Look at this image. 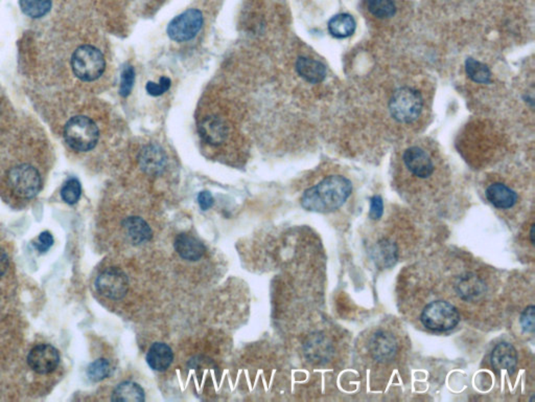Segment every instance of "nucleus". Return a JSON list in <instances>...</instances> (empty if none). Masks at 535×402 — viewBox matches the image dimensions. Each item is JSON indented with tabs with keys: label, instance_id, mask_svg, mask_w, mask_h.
Wrapping results in <instances>:
<instances>
[{
	"label": "nucleus",
	"instance_id": "obj_8",
	"mask_svg": "<svg viewBox=\"0 0 535 402\" xmlns=\"http://www.w3.org/2000/svg\"><path fill=\"white\" fill-rule=\"evenodd\" d=\"M203 14L196 8H189L178 15L167 26V34L176 42H185L195 38L202 28Z\"/></svg>",
	"mask_w": 535,
	"mask_h": 402
},
{
	"label": "nucleus",
	"instance_id": "obj_36",
	"mask_svg": "<svg viewBox=\"0 0 535 402\" xmlns=\"http://www.w3.org/2000/svg\"><path fill=\"white\" fill-rule=\"evenodd\" d=\"M10 260L6 251L0 250V277H4L8 272Z\"/></svg>",
	"mask_w": 535,
	"mask_h": 402
},
{
	"label": "nucleus",
	"instance_id": "obj_5",
	"mask_svg": "<svg viewBox=\"0 0 535 402\" xmlns=\"http://www.w3.org/2000/svg\"><path fill=\"white\" fill-rule=\"evenodd\" d=\"M421 321L427 329L435 332L451 331L460 322V314L455 306L445 301L428 304L421 312Z\"/></svg>",
	"mask_w": 535,
	"mask_h": 402
},
{
	"label": "nucleus",
	"instance_id": "obj_32",
	"mask_svg": "<svg viewBox=\"0 0 535 402\" xmlns=\"http://www.w3.org/2000/svg\"><path fill=\"white\" fill-rule=\"evenodd\" d=\"M534 306L530 305L524 310L521 314L519 323H521L522 329L526 333H534Z\"/></svg>",
	"mask_w": 535,
	"mask_h": 402
},
{
	"label": "nucleus",
	"instance_id": "obj_10",
	"mask_svg": "<svg viewBox=\"0 0 535 402\" xmlns=\"http://www.w3.org/2000/svg\"><path fill=\"white\" fill-rule=\"evenodd\" d=\"M28 364L38 374H49L58 368L60 353L52 345H37L28 353Z\"/></svg>",
	"mask_w": 535,
	"mask_h": 402
},
{
	"label": "nucleus",
	"instance_id": "obj_20",
	"mask_svg": "<svg viewBox=\"0 0 535 402\" xmlns=\"http://www.w3.org/2000/svg\"><path fill=\"white\" fill-rule=\"evenodd\" d=\"M126 235L133 244H141L152 238V229L141 217H129L124 222Z\"/></svg>",
	"mask_w": 535,
	"mask_h": 402
},
{
	"label": "nucleus",
	"instance_id": "obj_16",
	"mask_svg": "<svg viewBox=\"0 0 535 402\" xmlns=\"http://www.w3.org/2000/svg\"><path fill=\"white\" fill-rule=\"evenodd\" d=\"M141 169L148 174H159L167 167V155L159 146H146L139 154Z\"/></svg>",
	"mask_w": 535,
	"mask_h": 402
},
{
	"label": "nucleus",
	"instance_id": "obj_2",
	"mask_svg": "<svg viewBox=\"0 0 535 402\" xmlns=\"http://www.w3.org/2000/svg\"><path fill=\"white\" fill-rule=\"evenodd\" d=\"M388 107L394 121L403 125H410L421 117L425 100L416 88L405 85L393 91Z\"/></svg>",
	"mask_w": 535,
	"mask_h": 402
},
{
	"label": "nucleus",
	"instance_id": "obj_33",
	"mask_svg": "<svg viewBox=\"0 0 535 402\" xmlns=\"http://www.w3.org/2000/svg\"><path fill=\"white\" fill-rule=\"evenodd\" d=\"M384 214V202L381 196H373L370 200V209H369V217L372 220H380Z\"/></svg>",
	"mask_w": 535,
	"mask_h": 402
},
{
	"label": "nucleus",
	"instance_id": "obj_18",
	"mask_svg": "<svg viewBox=\"0 0 535 402\" xmlns=\"http://www.w3.org/2000/svg\"><path fill=\"white\" fill-rule=\"evenodd\" d=\"M174 360V353L165 343H155L146 354V362L151 369L157 372L167 370Z\"/></svg>",
	"mask_w": 535,
	"mask_h": 402
},
{
	"label": "nucleus",
	"instance_id": "obj_25",
	"mask_svg": "<svg viewBox=\"0 0 535 402\" xmlns=\"http://www.w3.org/2000/svg\"><path fill=\"white\" fill-rule=\"evenodd\" d=\"M369 13L375 18L390 19L396 14V6L393 0H366Z\"/></svg>",
	"mask_w": 535,
	"mask_h": 402
},
{
	"label": "nucleus",
	"instance_id": "obj_13",
	"mask_svg": "<svg viewBox=\"0 0 535 402\" xmlns=\"http://www.w3.org/2000/svg\"><path fill=\"white\" fill-rule=\"evenodd\" d=\"M175 250L182 259L195 262L205 255L206 248L202 241L191 234H179L175 239Z\"/></svg>",
	"mask_w": 535,
	"mask_h": 402
},
{
	"label": "nucleus",
	"instance_id": "obj_19",
	"mask_svg": "<svg viewBox=\"0 0 535 402\" xmlns=\"http://www.w3.org/2000/svg\"><path fill=\"white\" fill-rule=\"evenodd\" d=\"M456 292L465 301H476L486 294V284L476 275L469 274L458 280Z\"/></svg>",
	"mask_w": 535,
	"mask_h": 402
},
{
	"label": "nucleus",
	"instance_id": "obj_3",
	"mask_svg": "<svg viewBox=\"0 0 535 402\" xmlns=\"http://www.w3.org/2000/svg\"><path fill=\"white\" fill-rule=\"evenodd\" d=\"M6 181L10 191L23 200H33L42 189L40 172L28 163H21L11 168Z\"/></svg>",
	"mask_w": 535,
	"mask_h": 402
},
{
	"label": "nucleus",
	"instance_id": "obj_28",
	"mask_svg": "<svg viewBox=\"0 0 535 402\" xmlns=\"http://www.w3.org/2000/svg\"><path fill=\"white\" fill-rule=\"evenodd\" d=\"M82 185L76 178H69L61 189V197L67 205H74L80 200Z\"/></svg>",
	"mask_w": 535,
	"mask_h": 402
},
{
	"label": "nucleus",
	"instance_id": "obj_31",
	"mask_svg": "<svg viewBox=\"0 0 535 402\" xmlns=\"http://www.w3.org/2000/svg\"><path fill=\"white\" fill-rule=\"evenodd\" d=\"M170 87V80L167 76H161L159 83H154L148 81L146 85V93L153 97H159L163 93H167Z\"/></svg>",
	"mask_w": 535,
	"mask_h": 402
},
{
	"label": "nucleus",
	"instance_id": "obj_9",
	"mask_svg": "<svg viewBox=\"0 0 535 402\" xmlns=\"http://www.w3.org/2000/svg\"><path fill=\"white\" fill-rule=\"evenodd\" d=\"M129 279L122 270L108 268L95 280V289L100 296L111 301L122 300L129 290Z\"/></svg>",
	"mask_w": 535,
	"mask_h": 402
},
{
	"label": "nucleus",
	"instance_id": "obj_22",
	"mask_svg": "<svg viewBox=\"0 0 535 402\" xmlns=\"http://www.w3.org/2000/svg\"><path fill=\"white\" fill-rule=\"evenodd\" d=\"M357 23L349 14H338L329 21V30L331 36L338 39L348 38L355 33Z\"/></svg>",
	"mask_w": 535,
	"mask_h": 402
},
{
	"label": "nucleus",
	"instance_id": "obj_4",
	"mask_svg": "<svg viewBox=\"0 0 535 402\" xmlns=\"http://www.w3.org/2000/svg\"><path fill=\"white\" fill-rule=\"evenodd\" d=\"M67 145L78 152H87L97 146L100 131L97 124L87 117H71L64 128Z\"/></svg>",
	"mask_w": 535,
	"mask_h": 402
},
{
	"label": "nucleus",
	"instance_id": "obj_6",
	"mask_svg": "<svg viewBox=\"0 0 535 402\" xmlns=\"http://www.w3.org/2000/svg\"><path fill=\"white\" fill-rule=\"evenodd\" d=\"M71 67L74 75L85 82L98 80L106 69L104 56L97 47L82 45L74 52Z\"/></svg>",
	"mask_w": 535,
	"mask_h": 402
},
{
	"label": "nucleus",
	"instance_id": "obj_37",
	"mask_svg": "<svg viewBox=\"0 0 535 402\" xmlns=\"http://www.w3.org/2000/svg\"><path fill=\"white\" fill-rule=\"evenodd\" d=\"M534 224H532L531 226V231H530V239H531V244L534 246Z\"/></svg>",
	"mask_w": 535,
	"mask_h": 402
},
{
	"label": "nucleus",
	"instance_id": "obj_24",
	"mask_svg": "<svg viewBox=\"0 0 535 402\" xmlns=\"http://www.w3.org/2000/svg\"><path fill=\"white\" fill-rule=\"evenodd\" d=\"M465 71H466L467 76L477 84H489V83H491L493 74H491L490 69L476 59H466Z\"/></svg>",
	"mask_w": 535,
	"mask_h": 402
},
{
	"label": "nucleus",
	"instance_id": "obj_29",
	"mask_svg": "<svg viewBox=\"0 0 535 402\" xmlns=\"http://www.w3.org/2000/svg\"><path fill=\"white\" fill-rule=\"evenodd\" d=\"M333 349H331V344L327 342V340L323 338H316L313 342L310 344V349L307 353H310L311 357L317 362L320 360H327L329 356L331 355Z\"/></svg>",
	"mask_w": 535,
	"mask_h": 402
},
{
	"label": "nucleus",
	"instance_id": "obj_14",
	"mask_svg": "<svg viewBox=\"0 0 535 402\" xmlns=\"http://www.w3.org/2000/svg\"><path fill=\"white\" fill-rule=\"evenodd\" d=\"M517 352L510 343L498 344L490 356L491 366L495 371H507L510 374L517 368Z\"/></svg>",
	"mask_w": 535,
	"mask_h": 402
},
{
	"label": "nucleus",
	"instance_id": "obj_27",
	"mask_svg": "<svg viewBox=\"0 0 535 402\" xmlns=\"http://www.w3.org/2000/svg\"><path fill=\"white\" fill-rule=\"evenodd\" d=\"M111 372H112V367H111L110 362L105 360V358L95 360L87 368V377L93 382L106 379V378L110 377Z\"/></svg>",
	"mask_w": 535,
	"mask_h": 402
},
{
	"label": "nucleus",
	"instance_id": "obj_34",
	"mask_svg": "<svg viewBox=\"0 0 535 402\" xmlns=\"http://www.w3.org/2000/svg\"><path fill=\"white\" fill-rule=\"evenodd\" d=\"M54 244V237L49 231H43L39 235L38 239L35 242V248H37L40 253H45L52 248Z\"/></svg>",
	"mask_w": 535,
	"mask_h": 402
},
{
	"label": "nucleus",
	"instance_id": "obj_11",
	"mask_svg": "<svg viewBox=\"0 0 535 402\" xmlns=\"http://www.w3.org/2000/svg\"><path fill=\"white\" fill-rule=\"evenodd\" d=\"M368 348L371 356L375 360L380 362H388L396 355L397 342L390 332L380 330L371 336Z\"/></svg>",
	"mask_w": 535,
	"mask_h": 402
},
{
	"label": "nucleus",
	"instance_id": "obj_15",
	"mask_svg": "<svg viewBox=\"0 0 535 402\" xmlns=\"http://www.w3.org/2000/svg\"><path fill=\"white\" fill-rule=\"evenodd\" d=\"M487 200L499 209H510L517 202V194L505 183H493L487 187Z\"/></svg>",
	"mask_w": 535,
	"mask_h": 402
},
{
	"label": "nucleus",
	"instance_id": "obj_35",
	"mask_svg": "<svg viewBox=\"0 0 535 402\" xmlns=\"http://www.w3.org/2000/svg\"><path fill=\"white\" fill-rule=\"evenodd\" d=\"M213 202H215V200H213V195L208 191L200 192V194L198 195V203L203 211H207V209H211L213 205Z\"/></svg>",
	"mask_w": 535,
	"mask_h": 402
},
{
	"label": "nucleus",
	"instance_id": "obj_7",
	"mask_svg": "<svg viewBox=\"0 0 535 402\" xmlns=\"http://www.w3.org/2000/svg\"><path fill=\"white\" fill-rule=\"evenodd\" d=\"M404 166L411 176L428 179L435 172V161L431 151L421 144H414L404 150L401 155Z\"/></svg>",
	"mask_w": 535,
	"mask_h": 402
},
{
	"label": "nucleus",
	"instance_id": "obj_1",
	"mask_svg": "<svg viewBox=\"0 0 535 402\" xmlns=\"http://www.w3.org/2000/svg\"><path fill=\"white\" fill-rule=\"evenodd\" d=\"M353 194V183L346 176L333 174L305 190L301 197L303 209L315 213H333L345 205Z\"/></svg>",
	"mask_w": 535,
	"mask_h": 402
},
{
	"label": "nucleus",
	"instance_id": "obj_21",
	"mask_svg": "<svg viewBox=\"0 0 535 402\" xmlns=\"http://www.w3.org/2000/svg\"><path fill=\"white\" fill-rule=\"evenodd\" d=\"M373 259L377 265L388 268L394 265L399 259V251L396 246L390 240L383 239L377 242L372 251Z\"/></svg>",
	"mask_w": 535,
	"mask_h": 402
},
{
	"label": "nucleus",
	"instance_id": "obj_30",
	"mask_svg": "<svg viewBox=\"0 0 535 402\" xmlns=\"http://www.w3.org/2000/svg\"><path fill=\"white\" fill-rule=\"evenodd\" d=\"M135 82L134 67L131 65H126L122 69L121 76V88H119V95L122 97L127 98L132 91Z\"/></svg>",
	"mask_w": 535,
	"mask_h": 402
},
{
	"label": "nucleus",
	"instance_id": "obj_17",
	"mask_svg": "<svg viewBox=\"0 0 535 402\" xmlns=\"http://www.w3.org/2000/svg\"><path fill=\"white\" fill-rule=\"evenodd\" d=\"M296 71L301 78L312 84L322 82L327 76V67L320 61L307 57H299L296 62Z\"/></svg>",
	"mask_w": 535,
	"mask_h": 402
},
{
	"label": "nucleus",
	"instance_id": "obj_26",
	"mask_svg": "<svg viewBox=\"0 0 535 402\" xmlns=\"http://www.w3.org/2000/svg\"><path fill=\"white\" fill-rule=\"evenodd\" d=\"M21 10L30 18H41L52 8L50 0H19Z\"/></svg>",
	"mask_w": 535,
	"mask_h": 402
},
{
	"label": "nucleus",
	"instance_id": "obj_12",
	"mask_svg": "<svg viewBox=\"0 0 535 402\" xmlns=\"http://www.w3.org/2000/svg\"><path fill=\"white\" fill-rule=\"evenodd\" d=\"M199 133L209 145L219 146L226 139L228 127L221 117H207L199 125Z\"/></svg>",
	"mask_w": 535,
	"mask_h": 402
},
{
	"label": "nucleus",
	"instance_id": "obj_23",
	"mask_svg": "<svg viewBox=\"0 0 535 402\" xmlns=\"http://www.w3.org/2000/svg\"><path fill=\"white\" fill-rule=\"evenodd\" d=\"M146 394L139 384L133 381H124L114 389L112 401H145Z\"/></svg>",
	"mask_w": 535,
	"mask_h": 402
}]
</instances>
